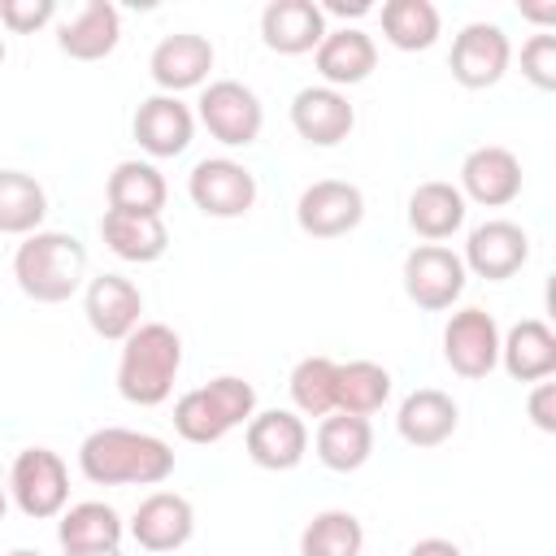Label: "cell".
Here are the masks:
<instances>
[{
	"label": "cell",
	"instance_id": "obj_37",
	"mask_svg": "<svg viewBox=\"0 0 556 556\" xmlns=\"http://www.w3.org/2000/svg\"><path fill=\"white\" fill-rule=\"evenodd\" d=\"M526 413H530V421L543 430V434H552L556 430V382H534V391L526 395Z\"/></svg>",
	"mask_w": 556,
	"mask_h": 556
},
{
	"label": "cell",
	"instance_id": "obj_27",
	"mask_svg": "<svg viewBox=\"0 0 556 556\" xmlns=\"http://www.w3.org/2000/svg\"><path fill=\"white\" fill-rule=\"evenodd\" d=\"M104 195H109V208L113 213L161 217V208L169 200V187H165V174L152 161H117L113 174H109Z\"/></svg>",
	"mask_w": 556,
	"mask_h": 556
},
{
	"label": "cell",
	"instance_id": "obj_44",
	"mask_svg": "<svg viewBox=\"0 0 556 556\" xmlns=\"http://www.w3.org/2000/svg\"><path fill=\"white\" fill-rule=\"evenodd\" d=\"M0 65H4V39H0Z\"/></svg>",
	"mask_w": 556,
	"mask_h": 556
},
{
	"label": "cell",
	"instance_id": "obj_20",
	"mask_svg": "<svg viewBox=\"0 0 556 556\" xmlns=\"http://www.w3.org/2000/svg\"><path fill=\"white\" fill-rule=\"evenodd\" d=\"M261 39L278 56L317 52V43L326 39V13L313 0H269L261 9Z\"/></svg>",
	"mask_w": 556,
	"mask_h": 556
},
{
	"label": "cell",
	"instance_id": "obj_35",
	"mask_svg": "<svg viewBox=\"0 0 556 556\" xmlns=\"http://www.w3.org/2000/svg\"><path fill=\"white\" fill-rule=\"evenodd\" d=\"M521 74L539 91H556V35L539 30L521 43Z\"/></svg>",
	"mask_w": 556,
	"mask_h": 556
},
{
	"label": "cell",
	"instance_id": "obj_14",
	"mask_svg": "<svg viewBox=\"0 0 556 556\" xmlns=\"http://www.w3.org/2000/svg\"><path fill=\"white\" fill-rule=\"evenodd\" d=\"M460 195L465 204H486V208H504L521 195V161L517 152L500 148V143H478L465 161H460Z\"/></svg>",
	"mask_w": 556,
	"mask_h": 556
},
{
	"label": "cell",
	"instance_id": "obj_32",
	"mask_svg": "<svg viewBox=\"0 0 556 556\" xmlns=\"http://www.w3.org/2000/svg\"><path fill=\"white\" fill-rule=\"evenodd\" d=\"M439 30H443V17L430 0H387L382 4V39L400 52L434 48Z\"/></svg>",
	"mask_w": 556,
	"mask_h": 556
},
{
	"label": "cell",
	"instance_id": "obj_22",
	"mask_svg": "<svg viewBox=\"0 0 556 556\" xmlns=\"http://www.w3.org/2000/svg\"><path fill=\"white\" fill-rule=\"evenodd\" d=\"M460 426V408L447 391L439 387H417L400 400V413H395V430L408 447H439L456 434Z\"/></svg>",
	"mask_w": 556,
	"mask_h": 556
},
{
	"label": "cell",
	"instance_id": "obj_28",
	"mask_svg": "<svg viewBox=\"0 0 556 556\" xmlns=\"http://www.w3.org/2000/svg\"><path fill=\"white\" fill-rule=\"evenodd\" d=\"M465 213H469V204H465L460 187H452V182H443V178H430V182H421V187L408 195V226H413L421 239H430V243L452 239V235L465 226Z\"/></svg>",
	"mask_w": 556,
	"mask_h": 556
},
{
	"label": "cell",
	"instance_id": "obj_2",
	"mask_svg": "<svg viewBox=\"0 0 556 556\" xmlns=\"http://www.w3.org/2000/svg\"><path fill=\"white\" fill-rule=\"evenodd\" d=\"M182 369V339L165 321H139L122 339L117 356V395L139 408H156L169 400L174 378Z\"/></svg>",
	"mask_w": 556,
	"mask_h": 556
},
{
	"label": "cell",
	"instance_id": "obj_13",
	"mask_svg": "<svg viewBox=\"0 0 556 556\" xmlns=\"http://www.w3.org/2000/svg\"><path fill=\"white\" fill-rule=\"evenodd\" d=\"M243 447H248L252 465L282 473V469H295L304 460V452H308V426L291 408L252 413V421L243 430Z\"/></svg>",
	"mask_w": 556,
	"mask_h": 556
},
{
	"label": "cell",
	"instance_id": "obj_7",
	"mask_svg": "<svg viewBox=\"0 0 556 556\" xmlns=\"http://www.w3.org/2000/svg\"><path fill=\"white\" fill-rule=\"evenodd\" d=\"M187 195L204 217H243L256 204V174L230 156H204L187 174Z\"/></svg>",
	"mask_w": 556,
	"mask_h": 556
},
{
	"label": "cell",
	"instance_id": "obj_30",
	"mask_svg": "<svg viewBox=\"0 0 556 556\" xmlns=\"http://www.w3.org/2000/svg\"><path fill=\"white\" fill-rule=\"evenodd\" d=\"M391 400V369L378 361H348L334 374V413L374 417Z\"/></svg>",
	"mask_w": 556,
	"mask_h": 556
},
{
	"label": "cell",
	"instance_id": "obj_19",
	"mask_svg": "<svg viewBox=\"0 0 556 556\" xmlns=\"http://www.w3.org/2000/svg\"><path fill=\"white\" fill-rule=\"evenodd\" d=\"M83 313H87V326H91L100 339L122 343V339L139 326L143 295H139V287H135L126 274H96V278L87 282Z\"/></svg>",
	"mask_w": 556,
	"mask_h": 556
},
{
	"label": "cell",
	"instance_id": "obj_43",
	"mask_svg": "<svg viewBox=\"0 0 556 556\" xmlns=\"http://www.w3.org/2000/svg\"><path fill=\"white\" fill-rule=\"evenodd\" d=\"M9 556H39V552H35V547H13Z\"/></svg>",
	"mask_w": 556,
	"mask_h": 556
},
{
	"label": "cell",
	"instance_id": "obj_17",
	"mask_svg": "<svg viewBox=\"0 0 556 556\" xmlns=\"http://www.w3.org/2000/svg\"><path fill=\"white\" fill-rule=\"evenodd\" d=\"M195 534V508L178 491H152L130 517V539L143 552H178Z\"/></svg>",
	"mask_w": 556,
	"mask_h": 556
},
{
	"label": "cell",
	"instance_id": "obj_24",
	"mask_svg": "<svg viewBox=\"0 0 556 556\" xmlns=\"http://www.w3.org/2000/svg\"><path fill=\"white\" fill-rule=\"evenodd\" d=\"M500 365L513 382H543L556 374V334L547 321L526 317L500 334Z\"/></svg>",
	"mask_w": 556,
	"mask_h": 556
},
{
	"label": "cell",
	"instance_id": "obj_33",
	"mask_svg": "<svg viewBox=\"0 0 556 556\" xmlns=\"http://www.w3.org/2000/svg\"><path fill=\"white\" fill-rule=\"evenodd\" d=\"M365 526L348 508H326L300 530V556H361Z\"/></svg>",
	"mask_w": 556,
	"mask_h": 556
},
{
	"label": "cell",
	"instance_id": "obj_36",
	"mask_svg": "<svg viewBox=\"0 0 556 556\" xmlns=\"http://www.w3.org/2000/svg\"><path fill=\"white\" fill-rule=\"evenodd\" d=\"M56 17V0H0V26L13 35H35Z\"/></svg>",
	"mask_w": 556,
	"mask_h": 556
},
{
	"label": "cell",
	"instance_id": "obj_5",
	"mask_svg": "<svg viewBox=\"0 0 556 556\" xmlns=\"http://www.w3.org/2000/svg\"><path fill=\"white\" fill-rule=\"evenodd\" d=\"M9 500L30 517L48 521L70 508V469L52 447H22L9 465Z\"/></svg>",
	"mask_w": 556,
	"mask_h": 556
},
{
	"label": "cell",
	"instance_id": "obj_23",
	"mask_svg": "<svg viewBox=\"0 0 556 556\" xmlns=\"http://www.w3.org/2000/svg\"><path fill=\"white\" fill-rule=\"evenodd\" d=\"M117 39H122V13L109 0H87L56 30V48L70 61H104L117 48Z\"/></svg>",
	"mask_w": 556,
	"mask_h": 556
},
{
	"label": "cell",
	"instance_id": "obj_8",
	"mask_svg": "<svg viewBox=\"0 0 556 556\" xmlns=\"http://www.w3.org/2000/svg\"><path fill=\"white\" fill-rule=\"evenodd\" d=\"M465 291V265L452 248L443 243H417L404 256V295L426 308V313H443L460 300Z\"/></svg>",
	"mask_w": 556,
	"mask_h": 556
},
{
	"label": "cell",
	"instance_id": "obj_21",
	"mask_svg": "<svg viewBox=\"0 0 556 556\" xmlns=\"http://www.w3.org/2000/svg\"><path fill=\"white\" fill-rule=\"evenodd\" d=\"M313 61H317L321 87L343 91V87L365 83L378 70V43L361 26H339V30H326V39L317 43Z\"/></svg>",
	"mask_w": 556,
	"mask_h": 556
},
{
	"label": "cell",
	"instance_id": "obj_41",
	"mask_svg": "<svg viewBox=\"0 0 556 556\" xmlns=\"http://www.w3.org/2000/svg\"><path fill=\"white\" fill-rule=\"evenodd\" d=\"M4 508H9V473L0 469V521H4Z\"/></svg>",
	"mask_w": 556,
	"mask_h": 556
},
{
	"label": "cell",
	"instance_id": "obj_12",
	"mask_svg": "<svg viewBox=\"0 0 556 556\" xmlns=\"http://www.w3.org/2000/svg\"><path fill=\"white\" fill-rule=\"evenodd\" d=\"M526 261H530V235L508 217H491V222L473 226L465 239V256H460L465 274H478L486 282L513 278Z\"/></svg>",
	"mask_w": 556,
	"mask_h": 556
},
{
	"label": "cell",
	"instance_id": "obj_29",
	"mask_svg": "<svg viewBox=\"0 0 556 556\" xmlns=\"http://www.w3.org/2000/svg\"><path fill=\"white\" fill-rule=\"evenodd\" d=\"M122 517L117 508H109L104 500H83L70 504L56 521V539L65 552H100V547H122Z\"/></svg>",
	"mask_w": 556,
	"mask_h": 556
},
{
	"label": "cell",
	"instance_id": "obj_15",
	"mask_svg": "<svg viewBox=\"0 0 556 556\" xmlns=\"http://www.w3.org/2000/svg\"><path fill=\"white\" fill-rule=\"evenodd\" d=\"M217 52L204 35L195 30H174L165 35L152 56H148V70H152V83L165 91V96H178V91H191V87H204L208 70H213Z\"/></svg>",
	"mask_w": 556,
	"mask_h": 556
},
{
	"label": "cell",
	"instance_id": "obj_11",
	"mask_svg": "<svg viewBox=\"0 0 556 556\" xmlns=\"http://www.w3.org/2000/svg\"><path fill=\"white\" fill-rule=\"evenodd\" d=\"M443 361L460 378H486L500 365V321L486 308H456L443 326Z\"/></svg>",
	"mask_w": 556,
	"mask_h": 556
},
{
	"label": "cell",
	"instance_id": "obj_3",
	"mask_svg": "<svg viewBox=\"0 0 556 556\" xmlns=\"http://www.w3.org/2000/svg\"><path fill=\"white\" fill-rule=\"evenodd\" d=\"M13 278L35 304H65L87 278V248L70 230H35L13 252Z\"/></svg>",
	"mask_w": 556,
	"mask_h": 556
},
{
	"label": "cell",
	"instance_id": "obj_34",
	"mask_svg": "<svg viewBox=\"0 0 556 556\" xmlns=\"http://www.w3.org/2000/svg\"><path fill=\"white\" fill-rule=\"evenodd\" d=\"M334 374H339V361H330V356H304V361H295V369L287 378L295 413H304V417H330L334 413Z\"/></svg>",
	"mask_w": 556,
	"mask_h": 556
},
{
	"label": "cell",
	"instance_id": "obj_16",
	"mask_svg": "<svg viewBox=\"0 0 556 556\" xmlns=\"http://www.w3.org/2000/svg\"><path fill=\"white\" fill-rule=\"evenodd\" d=\"M291 126L304 143L313 148H334L352 135L356 126V109L343 91L334 87H300L291 96Z\"/></svg>",
	"mask_w": 556,
	"mask_h": 556
},
{
	"label": "cell",
	"instance_id": "obj_42",
	"mask_svg": "<svg viewBox=\"0 0 556 556\" xmlns=\"http://www.w3.org/2000/svg\"><path fill=\"white\" fill-rule=\"evenodd\" d=\"M65 556H126L122 547H100V552H65Z\"/></svg>",
	"mask_w": 556,
	"mask_h": 556
},
{
	"label": "cell",
	"instance_id": "obj_6",
	"mask_svg": "<svg viewBox=\"0 0 556 556\" xmlns=\"http://www.w3.org/2000/svg\"><path fill=\"white\" fill-rule=\"evenodd\" d=\"M195 117L204 122V130L226 143V148H248L261 139V126H265V109H261V96L239 83V78H213L200 100H195Z\"/></svg>",
	"mask_w": 556,
	"mask_h": 556
},
{
	"label": "cell",
	"instance_id": "obj_38",
	"mask_svg": "<svg viewBox=\"0 0 556 556\" xmlns=\"http://www.w3.org/2000/svg\"><path fill=\"white\" fill-rule=\"evenodd\" d=\"M408 556H465V552H460L452 539H434V534H430V539H417V543L408 547Z\"/></svg>",
	"mask_w": 556,
	"mask_h": 556
},
{
	"label": "cell",
	"instance_id": "obj_9",
	"mask_svg": "<svg viewBox=\"0 0 556 556\" xmlns=\"http://www.w3.org/2000/svg\"><path fill=\"white\" fill-rule=\"evenodd\" d=\"M508 61H513V43H508L504 26H495V22H469L452 39L447 70H452V78L460 87L482 91V87H495L508 74Z\"/></svg>",
	"mask_w": 556,
	"mask_h": 556
},
{
	"label": "cell",
	"instance_id": "obj_25",
	"mask_svg": "<svg viewBox=\"0 0 556 556\" xmlns=\"http://www.w3.org/2000/svg\"><path fill=\"white\" fill-rule=\"evenodd\" d=\"M100 239L113 256L130 261V265H152L165 256L169 248V226L161 217H143V213H113L104 208L100 217Z\"/></svg>",
	"mask_w": 556,
	"mask_h": 556
},
{
	"label": "cell",
	"instance_id": "obj_10",
	"mask_svg": "<svg viewBox=\"0 0 556 556\" xmlns=\"http://www.w3.org/2000/svg\"><path fill=\"white\" fill-rule=\"evenodd\" d=\"M365 217V195L356 182H343V178H321V182H308L295 200V222L304 235L313 239H339V235H352Z\"/></svg>",
	"mask_w": 556,
	"mask_h": 556
},
{
	"label": "cell",
	"instance_id": "obj_18",
	"mask_svg": "<svg viewBox=\"0 0 556 556\" xmlns=\"http://www.w3.org/2000/svg\"><path fill=\"white\" fill-rule=\"evenodd\" d=\"M130 130H135V139H139V148H143L148 156L165 161V156L187 152V143H191V135H195V113H191L178 96L156 91V96H148V100L135 109Z\"/></svg>",
	"mask_w": 556,
	"mask_h": 556
},
{
	"label": "cell",
	"instance_id": "obj_4",
	"mask_svg": "<svg viewBox=\"0 0 556 556\" xmlns=\"http://www.w3.org/2000/svg\"><path fill=\"white\" fill-rule=\"evenodd\" d=\"M256 413V387L239 374H217L204 387L178 395L174 404V430L187 443H222L235 426H248Z\"/></svg>",
	"mask_w": 556,
	"mask_h": 556
},
{
	"label": "cell",
	"instance_id": "obj_26",
	"mask_svg": "<svg viewBox=\"0 0 556 556\" xmlns=\"http://www.w3.org/2000/svg\"><path fill=\"white\" fill-rule=\"evenodd\" d=\"M317 460L334 473H356L369 456H374V426L369 417H348V413H330L317 426Z\"/></svg>",
	"mask_w": 556,
	"mask_h": 556
},
{
	"label": "cell",
	"instance_id": "obj_40",
	"mask_svg": "<svg viewBox=\"0 0 556 556\" xmlns=\"http://www.w3.org/2000/svg\"><path fill=\"white\" fill-rule=\"evenodd\" d=\"M521 17H530V22H539L547 30L556 22V0H547V4H521Z\"/></svg>",
	"mask_w": 556,
	"mask_h": 556
},
{
	"label": "cell",
	"instance_id": "obj_39",
	"mask_svg": "<svg viewBox=\"0 0 556 556\" xmlns=\"http://www.w3.org/2000/svg\"><path fill=\"white\" fill-rule=\"evenodd\" d=\"M321 13H334V17H361V13H369L374 4L369 0H326V4H317Z\"/></svg>",
	"mask_w": 556,
	"mask_h": 556
},
{
	"label": "cell",
	"instance_id": "obj_1",
	"mask_svg": "<svg viewBox=\"0 0 556 556\" xmlns=\"http://www.w3.org/2000/svg\"><path fill=\"white\" fill-rule=\"evenodd\" d=\"M78 469L96 486H156L174 473V447L143 430L100 426L78 443Z\"/></svg>",
	"mask_w": 556,
	"mask_h": 556
},
{
	"label": "cell",
	"instance_id": "obj_31",
	"mask_svg": "<svg viewBox=\"0 0 556 556\" xmlns=\"http://www.w3.org/2000/svg\"><path fill=\"white\" fill-rule=\"evenodd\" d=\"M48 217V191L26 169H0V235H35Z\"/></svg>",
	"mask_w": 556,
	"mask_h": 556
}]
</instances>
